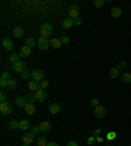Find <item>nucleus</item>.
Segmentation results:
<instances>
[{"mask_svg": "<svg viewBox=\"0 0 131 146\" xmlns=\"http://www.w3.org/2000/svg\"><path fill=\"white\" fill-rule=\"evenodd\" d=\"M40 33L42 36H47L49 38L52 34V26L50 24H42L40 27Z\"/></svg>", "mask_w": 131, "mask_h": 146, "instance_id": "obj_1", "label": "nucleus"}, {"mask_svg": "<svg viewBox=\"0 0 131 146\" xmlns=\"http://www.w3.org/2000/svg\"><path fill=\"white\" fill-rule=\"evenodd\" d=\"M37 44H38V47H40V50H47L50 47V39L47 38V36H40V39L37 40Z\"/></svg>", "mask_w": 131, "mask_h": 146, "instance_id": "obj_2", "label": "nucleus"}, {"mask_svg": "<svg viewBox=\"0 0 131 146\" xmlns=\"http://www.w3.org/2000/svg\"><path fill=\"white\" fill-rule=\"evenodd\" d=\"M12 104H9L8 102H4V103H0V112L1 115H11L12 113Z\"/></svg>", "mask_w": 131, "mask_h": 146, "instance_id": "obj_3", "label": "nucleus"}, {"mask_svg": "<svg viewBox=\"0 0 131 146\" xmlns=\"http://www.w3.org/2000/svg\"><path fill=\"white\" fill-rule=\"evenodd\" d=\"M68 12H70V17L72 18V20H75V18H77L80 15V7L77 5V4H71Z\"/></svg>", "mask_w": 131, "mask_h": 146, "instance_id": "obj_4", "label": "nucleus"}, {"mask_svg": "<svg viewBox=\"0 0 131 146\" xmlns=\"http://www.w3.org/2000/svg\"><path fill=\"white\" fill-rule=\"evenodd\" d=\"M25 69H26V63H25V61H22V60H20L18 63H16V64H13V65H12V70L20 73V74H21Z\"/></svg>", "mask_w": 131, "mask_h": 146, "instance_id": "obj_5", "label": "nucleus"}, {"mask_svg": "<svg viewBox=\"0 0 131 146\" xmlns=\"http://www.w3.org/2000/svg\"><path fill=\"white\" fill-rule=\"evenodd\" d=\"M32 77H33L34 81L41 82V81H43L45 73H43V70H41V69H36V70H33V72H32Z\"/></svg>", "mask_w": 131, "mask_h": 146, "instance_id": "obj_6", "label": "nucleus"}, {"mask_svg": "<svg viewBox=\"0 0 131 146\" xmlns=\"http://www.w3.org/2000/svg\"><path fill=\"white\" fill-rule=\"evenodd\" d=\"M34 97H36V99L38 100V102H45L46 98H47V94H46L45 90H42V89H38V90L36 91Z\"/></svg>", "mask_w": 131, "mask_h": 146, "instance_id": "obj_7", "label": "nucleus"}, {"mask_svg": "<svg viewBox=\"0 0 131 146\" xmlns=\"http://www.w3.org/2000/svg\"><path fill=\"white\" fill-rule=\"evenodd\" d=\"M34 136H36V134H33L32 132L30 133H25L24 136H22V142H24V145H30L34 141Z\"/></svg>", "mask_w": 131, "mask_h": 146, "instance_id": "obj_8", "label": "nucleus"}, {"mask_svg": "<svg viewBox=\"0 0 131 146\" xmlns=\"http://www.w3.org/2000/svg\"><path fill=\"white\" fill-rule=\"evenodd\" d=\"M30 54H32V48L30 47H28V46L21 47V48H20V52H18V55H20L21 58H29Z\"/></svg>", "mask_w": 131, "mask_h": 146, "instance_id": "obj_9", "label": "nucleus"}, {"mask_svg": "<svg viewBox=\"0 0 131 146\" xmlns=\"http://www.w3.org/2000/svg\"><path fill=\"white\" fill-rule=\"evenodd\" d=\"M95 115L97 116L98 119H102V117H105V115H106V111H105L104 107L98 104L97 107H95Z\"/></svg>", "mask_w": 131, "mask_h": 146, "instance_id": "obj_10", "label": "nucleus"}, {"mask_svg": "<svg viewBox=\"0 0 131 146\" xmlns=\"http://www.w3.org/2000/svg\"><path fill=\"white\" fill-rule=\"evenodd\" d=\"M73 24H75V21H73L72 18L67 17L62 21V27H63V29H71V27L73 26Z\"/></svg>", "mask_w": 131, "mask_h": 146, "instance_id": "obj_11", "label": "nucleus"}, {"mask_svg": "<svg viewBox=\"0 0 131 146\" xmlns=\"http://www.w3.org/2000/svg\"><path fill=\"white\" fill-rule=\"evenodd\" d=\"M59 111H60V104L59 103H52L49 106V112L52 113V115H56Z\"/></svg>", "mask_w": 131, "mask_h": 146, "instance_id": "obj_12", "label": "nucleus"}, {"mask_svg": "<svg viewBox=\"0 0 131 146\" xmlns=\"http://www.w3.org/2000/svg\"><path fill=\"white\" fill-rule=\"evenodd\" d=\"M15 103L17 107H25L28 104V102H26V99H25V97H16Z\"/></svg>", "mask_w": 131, "mask_h": 146, "instance_id": "obj_13", "label": "nucleus"}, {"mask_svg": "<svg viewBox=\"0 0 131 146\" xmlns=\"http://www.w3.org/2000/svg\"><path fill=\"white\" fill-rule=\"evenodd\" d=\"M1 43H3V47L5 50H8V51H11V50L13 48V42L9 38H4L3 40H1Z\"/></svg>", "mask_w": 131, "mask_h": 146, "instance_id": "obj_14", "label": "nucleus"}, {"mask_svg": "<svg viewBox=\"0 0 131 146\" xmlns=\"http://www.w3.org/2000/svg\"><path fill=\"white\" fill-rule=\"evenodd\" d=\"M24 108L28 115H34V113H36V106H34V103H28Z\"/></svg>", "mask_w": 131, "mask_h": 146, "instance_id": "obj_15", "label": "nucleus"}, {"mask_svg": "<svg viewBox=\"0 0 131 146\" xmlns=\"http://www.w3.org/2000/svg\"><path fill=\"white\" fill-rule=\"evenodd\" d=\"M121 15H122V9L119 8V7H116V8L112 9V12H110V16L113 18H118L121 17Z\"/></svg>", "mask_w": 131, "mask_h": 146, "instance_id": "obj_16", "label": "nucleus"}, {"mask_svg": "<svg viewBox=\"0 0 131 146\" xmlns=\"http://www.w3.org/2000/svg\"><path fill=\"white\" fill-rule=\"evenodd\" d=\"M51 129V124L50 121H42L40 124V131L41 132H49Z\"/></svg>", "mask_w": 131, "mask_h": 146, "instance_id": "obj_17", "label": "nucleus"}, {"mask_svg": "<svg viewBox=\"0 0 131 146\" xmlns=\"http://www.w3.org/2000/svg\"><path fill=\"white\" fill-rule=\"evenodd\" d=\"M40 84L41 82H38V81H29V84H28V85H29V90H32V91H37L38 90V89H40Z\"/></svg>", "mask_w": 131, "mask_h": 146, "instance_id": "obj_18", "label": "nucleus"}, {"mask_svg": "<svg viewBox=\"0 0 131 146\" xmlns=\"http://www.w3.org/2000/svg\"><path fill=\"white\" fill-rule=\"evenodd\" d=\"M13 34H15L16 38H21V36L24 35V29H22L21 26L15 27V30H13Z\"/></svg>", "mask_w": 131, "mask_h": 146, "instance_id": "obj_19", "label": "nucleus"}, {"mask_svg": "<svg viewBox=\"0 0 131 146\" xmlns=\"http://www.w3.org/2000/svg\"><path fill=\"white\" fill-rule=\"evenodd\" d=\"M29 128H30V121H29V120H21V121H20V129L26 131Z\"/></svg>", "mask_w": 131, "mask_h": 146, "instance_id": "obj_20", "label": "nucleus"}, {"mask_svg": "<svg viewBox=\"0 0 131 146\" xmlns=\"http://www.w3.org/2000/svg\"><path fill=\"white\" fill-rule=\"evenodd\" d=\"M37 44V40L34 39V38H32V36H29L26 40H25V46H28V47H34V46Z\"/></svg>", "mask_w": 131, "mask_h": 146, "instance_id": "obj_21", "label": "nucleus"}, {"mask_svg": "<svg viewBox=\"0 0 131 146\" xmlns=\"http://www.w3.org/2000/svg\"><path fill=\"white\" fill-rule=\"evenodd\" d=\"M50 46H51V47H54V48H59V47L62 46L60 39H56V38L51 39V40H50Z\"/></svg>", "mask_w": 131, "mask_h": 146, "instance_id": "obj_22", "label": "nucleus"}, {"mask_svg": "<svg viewBox=\"0 0 131 146\" xmlns=\"http://www.w3.org/2000/svg\"><path fill=\"white\" fill-rule=\"evenodd\" d=\"M8 127L11 128V129H20V121H16V120H11L8 124Z\"/></svg>", "mask_w": 131, "mask_h": 146, "instance_id": "obj_23", "label": "nucleus"}, {"mask_svg": "<svg viewBox=\"0 0 131 146\" xmlns=\"http://www.w3.org/2000/svg\"><path fill=\"white\" fill-rule=\"evenodd\" d=\"M118 74H119V69L117 67H114V68L110 69V77H112V78H117Z\"/></svg>", "mask_w": 131, "mask_h": 146, "instance_id": "obj_24", "label": "nucleus"}, {"mask_svg": "<svg viewBox=\"0 0 131 146\" xmlns=\"http://www.w3.org/2000/svg\"><path fill=\"white\" fill-rule=\"evenodd\" d=\"M37 146H47V141L45 137H38L37 140Z\"/></svg>", "mask_w": 131, "mask_h": 146, "instance_id": "obj_25", "label": "nucleus"}, {"mask_svg": "<svg viewBox=\"0 0 131 146\" xmlns=\"http://www.w3.org/2000/svg\"><path fill=\"white\" fill-rule=\"evenodd\" d=\"M18 56H20V55L18 54H12L11 55V56H9V61H11V63H13V64H16V63H18Z\"/></svg>", "mask_w": 131, "mask_h": 146, "instance_id": "obj_26", "label": "nucleus"}, {"mask_svg": "<svg viewBox=\"0 0 131 146\" xmlns=\"http://www.w3.org/2000/svg\"><path fill=\"white\" fill-rule=\"evenodd\" d=\"M122 81L126 82V84L131 82V73H123L122 74Z\"/></svg>", "mask_w": 131, "mask_h": 146, "instance_id": "obj_27", "label": "nucleus"}, {"mask_svg": "<svg viewBox=\"0 0 131 146\" xmlns=\"http://www.w3.org/2000/svg\"><path fill=\"white\" fill-rule=\"evenodd\" d=\"M16 86H17V81H16L15 78L8 80V88L9 89H16Z\"/></svg>", "mask_w": 131, "mask_h": 146, "instance_id": "obj_28", "label": "nucleus"}, {"mask_svg": "<svg viewBox=\"0 0 131 146\" xmlns=\"http://www.w3.org/2000/svg\"><path fill=\"white\" fill-rule=\"evenodd\" d=\"M25 99H26V102L28 103H34V102H36V97H34V95H32V94H26L25 95Z\"/></svg>", "mask_w": 131, "mask_h": 146, "instance_id": "obj_29", "label": "nucleus"}, {"mask_svg": "<svg viewBox=\"0 0 131 146\" xmlns=\"http://www.w3.org/2000/svg\"><path fill=\"white\" fill-rule=\"evenodd\" d=\"M116 137H117V133H116V132H109V133L106 134V140H109V141L116 140Z\"/></svg>", "mask_w": 131, "mask_h": 146, "instance_id": "obj_30", "label": "nucleus"}, {"mask_svg": "<svg viewBox=\"0 0 131 146\" xmlns=\"http://www.w3.org/2000/svg\"><path fill=\"white\" fill-rule=\"evenodd\" d=\"M105 4V0H95L93 1V5L96 7V8H100V7H102Z\"/></svg>", "mask_w": 131, "mask_h": 146, "instance_id": "obj_31", "label": "nucleus"}, {"mask_svg": "<svg viewBox=\"0 0 131 146\" xmlns=\"http://www.w3.org/2000/svg\"><path fill=\"white\" fill-rule=\"evenodd\" d=\"M47 86H49V81H46V80L41 81V84H40V89L45 90V89H47Z\"/></svg>", "mask_w": 131, "mask_h": 146, "instance_id": "obj_32", "label": "nucleus"}, {"mask_svg": "<svg viewBox=\"0 0 131 146\" xmlns=\"http://www.w3.org/2000/svg\"><path fill=\"white\" fill-rule=\"evenodd\" d=\"M30 76H32V72H29L28 69H25L24 72L21 73V77H22V78H29Z\"/></svg>", "mask_w": 131, "mask_h": 146, "instance_id": "obj_33", "label": "nucleus"}, {"mask_svg": "<svg viewBox=\"0 0 131 146\" xmlns=\"http://www.w3.org/2000/svg\"><path fill=\"white\" fill-rule=\"evenodd\" d=\"M4 102H7V94L4 91H1L0 93V103H4Z\"/></svg>", "mask_w": 131, "mask_h": 146, "instance_id": "obj_34", "label": "nucleus"}, {"mask_svg": "<svg viewBox=\"0 0 131 146\" xmlns=\"http://www.w3.org/2000/svg\"><path fill=\"white\" fill-rule=\"evenodd\" d=\"M60 42H62V44H67L70 42V38L67 35H63V36H60Z\"/></svg>", "mask_w": 131, "mask_h": 146, "instance_id": "obj_35", "label": "nucleus"}, {"mask_svg": "<svg viewBox=\"0 0 131 146\" xmlns=\"http://www.w3.org/2000/svg\"><path fill=\"white\" fill-rule=\"evenodd\" d=\"M1 78L11 80V73H9V72H3V73H1Z\"/></svg>", "mask_w": 131, "mask_h": 146, "instance_id": "obj_36", "label": "nucleus"}, {"mask_svg": "<svg viewBox=\"0 0 131 146\" xmlns=\"http://www.w3.org/2000/svg\"><path fill=\"white\" fill-rule=\"evenodd\" d=\"M95 142H96V137H95V136L89 137L88 140H87V143H88V145H93Z\"/></svg>", "mask_w": 131, "mask_h": 146, "instance_id": "obj_37", "label": "nucleus"}, {"mask_svg": "<svg viewBox=\"0 0 131 146\" xmlns=\"http://www.w3.org/2000/svg\"><path fill=\"white\" fill-rule=\"evenodd\" d=\"M101 132H102V131H101L100 128H96L95 131H93V133H92V136H95V137H97V136H100V134H101Z\"/></svg>", "mask_w": 131, "mask_h": 146, "instance_id": "obj_38", "label": "nucleus"}, {"mask_svg": "<svg viewBox=\"0 0 131 146\" xmlns=\"http://www.w3.org/2000/svg\"><path fill=\"white\" fill-rule=\"evenodd\" d=\"M0 86H8V80H4V78H0Z\"/></svg>", "mask_w": 131, "mask_h": 146, "instance_id": "obj_39", "label": "nucleus"}, {"mask_svg": "<svg viewBox=\"0 0 131 146\" xmlns=\"http://www.w3.org/2000/svg\"><path fill=\"white\" fill-rule=\"evenodd\" d=\"M125 67H126V61H121V63H119L118 65H117V68H118L119 70H121V69H123V68H125Z\"/></svg>", "mask_w": 131, "mask_h": 146, "instance_id": "obj_40", "label": "nucleus"}, {"mask_svg": "<svg viewBox=\"0 0 131 146\" xmlns=\"http://www.w3.org/2000/svg\"><path fill=\"white\" fill-rule=\"evenodd\" d=\"M32 133L33 134L40 133V127H32Z\"/></svg>", "mask_w": 131, "mask_h": 146, "instance_id": "obj_41", "label": "nucleus"}, {"mask_svg": "<svg viewBox=\"0 0 131 146\" xmlns=\"http://www.w3.org/2000/svg\"><path fill=\"white\" fill-rule=\"evenodd\" d=\"M67 146H79V145H77V142H75V141H70V142L67 143Z\"/></svg>", "mask_w": 131, "mask_h": 146, "instance_id": "obj_42", "label": "nucleus"}, {"mask_svg": "<svg viewBox=\"0 0 131 146\" xmlns=\"http://www.w3.org/2000/svg\"><path fill=\"white\" fill-rule=\"evenodd\" d=\"M73 21H75V24H76V25H80V24H81V18L77 17V18H75Z\"/></svg>", "mask_w": 131, "mask_h": 146, "instance_id": "obj_43", "label": "nucleus"}, {"mask_svg": "<svg viewBox=\"0 0 131 146\" xmlns=\"http://www.w3.org/2000/svg\"><path fill=\"white\" fill-rule=\"evenodd\" d=\"M92 106L97 107V106H98V100H97V99H92Z\"/></svg>", "mask_w": 131, "mask_h": 146, "instance_id": "obj_44", "label": "nucleus"}, {"mask_svg": "<svg viewBox=\"0 0 131 146\" xmlns=\"http://www.w3.org/2000/svg\"><path fill=\"white\" fill-rule=\"evenodd\" d=\"M96 141H97V142H101V143H102V141H104V138H102V137H101V136H97V137H96Z\"/></svg>", "mask_w": 131, "mask_h": 146, "instance_id": "obj_45", "label": "nucleus"}, {"mask_svg": "<svg viewBox=\"0 0 131 146\" xmlns=\"http://www.w3.org/2000/svg\"><path fill=\"white\" fill-rule=\"evenodd\" d=\"M47 146H59L56 142H50V143H47Z\"/></svg>", "mask_w": 131, "mask_h": 146, "instance_id": "obj_46", "label": "nucleus"}, {"mask_svg": "<svg viewBox=\"0 0 131 146\" xmlns=\"http://www.w3.org/2000/svg\"><path fill=\"white\" fill-rule=\"evenodd\" d=\"M24 146H29V145H24Z\"/></svg>", "mask_w": 131, "mask_h": 146, "instance_id": "obj_47", "label": "nucleus"}, {"mask_svg": "<svg viewBox=\"0 0 131 146\" xmlns=\"http://www.w3.org/2000/svg\"><path fill=\"white\" fill-rule=\"evenodd\" d=\"M105 146H110V145H105Z\"/></svg>", "mask_w": 131, "mask_h": 146, "instance_id": "obj_48", "label": "nucleus"}, {"mask_svg": "<svg viewBox=\"0 0 131 146\" xmlns=\"http://www.w3.org/2000/svg\"><path fill=\"white\" fill-rule=\"evenodd\" d=\"M130 146H131V145H130Z\"/></svg>", "mask_w": 131, "mask_h": 146, "instance_id": "obj_49", "label": "nucleus"}]
</instances>
